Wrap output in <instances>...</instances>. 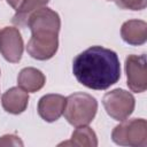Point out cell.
<instances>
[{"instance_id":"ba28073f","label":"cell","mask_w":147,"mask_h":147,"mask_svg":"<svg viewBox=\"0 0 147 147\" xmlns=\"http://www.w3.org/2000/svg\"><path fill=\"white\" fill-rule=\"evenodd\" d=\"M65 107V98L61 94H46L39 99L38 102V114L39 116L48 122L57 121Z\"/></svg>"},{"instance_id":"5b68a950","label":"cell","mask_w":147,"mask_h":147,"mask_svg":"<svg viewBox=\"0 0 147 147\" xmlns=\"http://www.w3.org/2000/svg\"><path fill=\"white\" fill-rule=\"evenodd\" d=\"M102 105L106 113L116 121L126 119L134 110V96L123 88H115L107 92L102 98Z\"/></svg>"},{"instance_id":"3957f363","label":"cell","mask_w":147,"mask_h":147,"mask_svg":"<svg viewBox=\"0 0 147 147\" xmlns=\"http://www.w3.org/2000/svg\"><path fill=\"white\" fill-rule=\"evenodd\" d=\"M111 132V139L119 146L145 147L147 146V123L144 118L121 121Z\"/></svg>"},{"instance_id":"8fae6325","label":"cell","mask_w":147,"mask_h":147,"mask_svg":"<svg viewBox=\"0 0 147 147\" xmlns=\"http://www.w3.org/2000/svg\"><path fill=\"white\" fill-rule=\"evenodd\" d=\"M122 39L132 46H139L147 40V23L141 20H129L121 28Z\"/></svg>"},{"instance_id":"2e32d148","label":"cell","mask_w":147,"mask_h":147,"mask_svg":"<svg viewBox=\"0 0 147 147\" xmlns=\"http://www.w3.org/2000/svg\"><path fill=\"white\" fill-rule=\"evenodd\" d=\"M0 146H23V141L15 134H6L0 138Z\"/></svg>"},{"instance_id":"52a82bcc","label":"cell","mask_w":147,"mask_h":147,"mask_svg":"<svg viewBox=\"0 0 147 147\" xmlns=\"http://www.w3.org/2000/svg\"><path fill=\"white\" fill-rule=\"evenodd\" d=\"M23 38L17 28L5 26L0 31V53L10 63H17L23 54Z\"/></svg>"},{"instance_id":"277c9868","label":"cell","mask_w":147,"mask_h":147,"mask_svg":"<svg viewBox=\"0 0 147 147\" xmlns=\"http://www.w3.org/2000/svg\"><path fill=\"white\" fill-rule=\"evenodd\" d=\"M26 25L29 26L32 37L53 38L59 37L61 20L56 11L48 7H42L31 14Z\"/></svg>"},{"instance_id":"9c48e42d","label":"cell","mask_w":147,"mask_h":147,"mask_svg":"<svg viewBox=\"0 0 147 147\" xmlns=\"http://www.w3.org/2000/svg\"><path fill=\"white\" fill-rule=\"evenodd\" d=\"M59 48V37L42 38L31 37L26 45V52L29 55L39 61H46L52 59Z\"/></svg>"},{"instance_id":"7c38bea8","label":"cell","mask_w":147,"mask_h":147,"mask_svg":"<svg viewBox=\"0 0 147 147\" xmlns=\"http://www.w3.org/2000/svg\"><path fill=\"white\" fill-rule=\"evenodd\" d=\"M46 83L45 75L37 68L28 67L23 68L17 76V84L21 88L26 91L28 93H34L44 87Z\"/></svg>"},{"instance_id":"30bf717a","label":"cell","mask_w":147,"mask_h":147,"mask_svg":"<svg viewBox=\"0 0 147 147\" xmlns=\"http://www.w3.org/2000/svg\"><path fill=\"white\" fill-rule=\"evenodd\" d=\"M29 103V94L20 86L10 87L1 96L2 108L13 115L22 114Z\"/></svg>"},{"instance_id":"6da1fadb","label":"cell","mask_w":147,"mask_h":147,"mask_svg":"<svg viewBox=\"0 0 147 147\" xmlns=\"http://www.w3.org/2000/svg\"><path fill=\"white\" fill-rule=\"evenodd\" d=\"M72 72L84 86L99 91L107 90L121 78L119 59L109 48L92 46L74 59Z\"/></svg>"},{"instance_id":"9a60e30c","label":"cell","mask_w":147,"mask_h":147,"mask_svg":"<svg viewBox=\"0 0 147 147\" xmlns=\"http://www.w3.org/2000/svg\"><path fill=\"white\" fill-rule=\"evenodd\" d=\"M147 6V0H123L122 9L131 10H142Z\"/></svg>"},{"instance_id":"7a4b0ae2","label":"cell","mask_w":147,"mask_h":147,"mask_svg":"<svg viewBox=\"0 0 147 147\" xmlns=\"http://www.w3.org/2000/svg\"><path fill=\"white\" fill-rule=\"evenodd\" d=\"M98 101L94 96L84 92H76L65 98L64 117L72 126L90 124L96 115Z\"/></svg>"},{"instance_id":"ac0fdd59","label":"cell","mask_w":147,"mask_h":147,"mask_svg":"<svg viewBox=\"0 0 147 147\" xmlns=\"http://www.w3.org/2000/svg\"><path fill=\"white\" fill-rule=\"evenodd\" d=\"M108 1H113V2H115V3H116V6H118L119 8H121L122 2H123V0H108Z\"/></svg>"},{"instance_id":"5bb4252c","label":"cell","mask_w":147,"mask_h":147,"mask_svg":"<svg viewBox=\"0 0 147 147\" xmlns=\"http://www.w3.org/2000/svg\"><path fill=\"white\" fill-rule=\"evenodd\" d=\"M60 145H74L79 147H96L98 146V138L95 132L87 125L77 126V129L72 132L71 139L69 141L62 142Z\"/></svg>"},{"instance_id":"8992f818","label":"cell","mask_w":147,"mask_h":147,"mask_svg":"<svg viewBox=\"0 0 147 147\" xmlns=\"http://www.w3.org/2000/svg\"><path fill=\"white\" fill-rule=\"evenodd\" d=\"M125 72L127 86L132 92L142 93L147 88L146 55L131 54L125 59Z\"/></svg>"},{"instance_id":"4fadbf2b","label":"cell","mask_w":147,"mask_h":147,"mask_svg":"<svg viewBox=\"0 0 147 147\" xmlns=\"http://www.w3.org/2000/svg\"><path fill=\"white\" fill-rule=\"evenodd\" d=\"M49 0H23L13 16V23L17 26H25L29 17L36 10L46 7Z\"/></svg>"},{"instance_id":"e0dca14e","label":"cell","mask_w":147,"mask_h":147,"mask_svg":"<svg viewBox=\"0 0 147 147\" xmlns=\"http://www.w3.org/2000/svg\"><path fill=\"white\" fill-rule=\"evenodd\" d=\"M22 1H23V0H7V3L16 10V9L20 7V5H21V2H22Z\"/></svg>"}]
</instances>
